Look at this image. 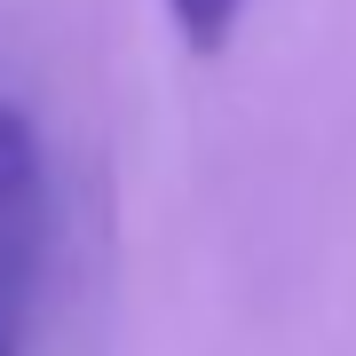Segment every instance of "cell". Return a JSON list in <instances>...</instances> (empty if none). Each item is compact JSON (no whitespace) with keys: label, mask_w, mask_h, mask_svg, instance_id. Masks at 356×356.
<instances>
[{"label":"cell","mask_w":356,"mask_h":356,"mask_svg":"<svg viewBox=\"0 0 356 356\" xmlns=\"http://www.w3.org/2000/svg\"><path fill=\"white\" fill-rule=\"evenodd\" d=\"M40 229V143L24 127V111L0 103V245Z\"/></svg>","instance_id":"obj_1"},{"label":"cell","mask_w":356,"mask_h":356,"mask_svg":"<svg viewBox=\"0 0 356 356\" xmlns=\"http://www.w3.org/2000/svg\"><path fill=\"white\" fill-rule=\"evenodd\" d=\"M166 16H175V32L191 40L198 56H214L229 32H238V16H245V0H166Z\"/></svg>","instance_id":"obj_2"}]
</instances>
